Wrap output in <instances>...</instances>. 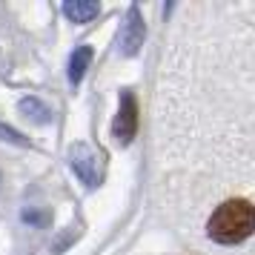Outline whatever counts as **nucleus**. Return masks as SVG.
<instances>
[{
	"mask_svg": "<svg viewBox=\"0 0 255 255\" xmlns=\"http://www.w3.org/2000/svg\"><path fill=\"white\" fill-rule=\"evenodd\" d=\"M135 129H138V109H135V98L132 92L121 95V112H118L115 124H112V135L118 138V143H129L135 138Z\"/></svg>",
	"mask_w": 255,
	"mask_h": 255,
	"instance_id": "3",
	"label": "nucleus"
},
{
	"mask_svg": "<svg viewBox=\"0 0 255 255\" xmlns=\"http://www.w3.org/2000/svg\"><path fill=\"white\" fill-rule=\"evenodd\" d=\"M0 138H9V140H14V143H20V146H26V143H29V140H26L20 132H14V129L3 127V124H0Z\"/></svg>",
	"mask_w": 255,
	"mask_h": 255,
	"instance_id": "8",
	"label": "nucleus"
},
{
	"mask_svg": "<svg viewBox=\"0 0 255 255\" xmlns=\"http://www.w3.org/2000/svg\"><path fill=\"white\" fill-rule=\"evenodd\" d=\"M209 238L218 244H238L244 238H250L255 232V207L250 201H241V198H232V201H224L212 218L207 224Z\"/></svg>",
	"mask_w": 255,
	"mask_h": 255,
	"instance_id": "1",
	"label": "nucleus"
},
{
	"mask_svg": "<svg viewBox=\"0 0 255 255\" xmlns=\"http://www.w3.org/2000/svg\"><path fill=\"white\" fill-rule=\"evenodd\" d=\"M63 12H66V17H69V20H75V23H86V20L98 17L101 6H98V3H92V0H69V3L63 6Z\"/></svg>",
	"mask_w": 255,
	"mask_h": 255,
	"instance_id": "5",
	"label": "nucleus"
},
{
	"mask_svg": "<svg viewBox=\"0 0 255 255\" xmlns=\"http://www.w3.org/2000/svg\"><path fill=\"white\" fill-rule=\"evenodd\" d=\"M20 112H23V115H35L37 124H46L49 121V109L40 104L37 98H23V101H20Z\"/></svg>",
	"mask_w": 255,
	"mask_h": 255,
	"instance_id": "7",
	"label": "nucleus"
},
{
	"mask_svg": "<svg viewBox=\"0 0 255 255\" xmlns=\"http://www.w3.org/2000/svg\"><path fill=\"white\" fill-rule=\"evenodd\" d=\"M89 63H92V49L89 46H81L72 52L69 58V81L72 83H81L83 75H86V69H89Z\"/></svg>",
	"mask_w": 255,
	"mask_h": 255,
	"instance_id": "6",
	"label": "nucleus"
},
{
	"mask_svg": "<svg viewBox=\"0 0 255 255\" xmlns=\"http://www.w3.org/2000/svg\"><path fill=\"white\" fill-rule=\"evenodd\" d=\"M49 215H37V212H23V221H29V224H46Z\"/></svg>",
	"mask_w": 255,
	"mask_h": 255,
	"instance_id": "9",
	"label": "nucleus"
},
{
	"mask_svg": "<svg viewBox=\"0 0 255 255\" xmlns=\"http://www.w3.org/2000/svg\"><path fill=\"white\" fill-rule=\"evenodd\" d=\"M121 40H124V52L127 55H135L143 43V23H140V14L138 9H132L124 23V32H121Z\"/></svg>",
	"mask_w": 255,
	"mask_h": 255,
	"instance_id": "4",
	"label": "nucleus"
},
{
	"mask_svg": "<svg viewBox=\"0 0 255 255\" xmlns=\"http://www.w3.org/2000/svg\"><path fill=\"white\" fill-rule=\"evenodd\" d=\"M69 161L75 175L81 178L86 186H98L104 181V169H106V155L101 149H95L92 143L86 140H78L69 149Z\"/></svg>",
	"mask_w": 255,
	"mask_h": 255,
	"instance_id": "2",
	"label": "nucleus"
}]
</instances>
